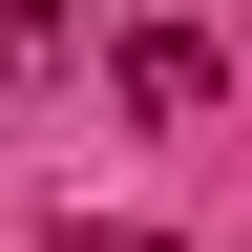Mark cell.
Masks as SVG:
<instances>
[{"instance_id":"1","label":"cell","mask_w":252,"mask_h":252,"mask_svg":"<svg viewBox=\"0 0 252 252\" xmlns=\"http://www.w3.org/2000/svg\"><path fill=\"white\" fill-rule=\"evenodd\" d=\"M126 105L189 126V105H210V42H189V21H126Z\"/></svg>"},{"instance_id":"2","label":"cell","mask_w":252,"mask_h":252,"mask_svg":"<svg viewBox=\"0 0 252 252\" xmlns=\"http://www.w3.org/2000/svg\"><path fill=\"white\" fill-rule=\"evenodd\" d=\"M63 252H168V231H63Z\"/></svg>"}]
</instances>
